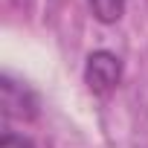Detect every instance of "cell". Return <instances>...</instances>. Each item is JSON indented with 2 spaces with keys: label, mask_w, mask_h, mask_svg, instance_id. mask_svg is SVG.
<instances>
[{
  "label": "cell",
  "mask_w": 148,
  "mask_h": 148,
  "mask_svg": "<svg viewBox=\"0 0 148 148\" xmlns=\"http://www.w3.org/2000/svg\"><path fill=\"white\" fill-rule=\"evenodd\" d=\"M84 82L93 96H110L122 82V58L108 49L90 52L84 64Z\"/></svg>",
  "instance_id": "obj_1"
},
{
  "label": "cell",
  "mask_w": 148,
  "mask_h": 148,
  "mask_svg": "<svg viewBox=\"0 0 148 148\" xmlns=\"http://www.w3.org/2000/svg\"><path fill=\"white\" fill-rule=\"evenodd\" d=\"M0 110H3L6 119H35L38 116V99L32 96L29 87L18 84L15 79L3 76L0 79Z\"/></svg>",
  "instance_id": "obj_2"
},
{
  "label": "cell",
  "mask_w": 148,
  "mask_h": 148,
  "mask_svg": "<svg viewBox=\"0 0 148 148\" xmlns=\"http://www.w3.org/2000/svg\"><path fill=\"white\" fill-rule=\"evenodd\" d=\"M87 6L96 21L102 23H116L125 15V0H87Z\"/></svg>",
  "instance_id": "obj_3"
},
{
  "label": "cell",
  "mask_w": 148,
  "mask_h": 148,
  "mask_svg": "<svg viewBox=\"0 0 148 148\" xmlns=\"http://www.w3.org/2000/svg\"><path fill=\"white\" fill-rule=\"evenodd\" d=\"M0 148H35V145H32V139H29V136L6 131L3 136H0Z\"/></svg>",
  "instance_id": "obj_4"
}]
</instances>
